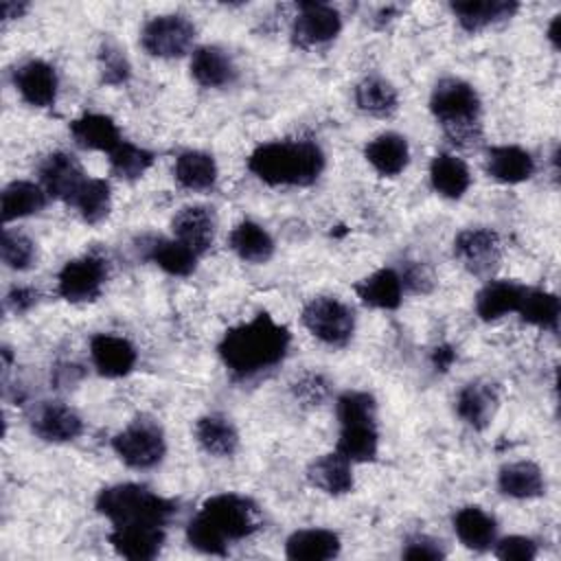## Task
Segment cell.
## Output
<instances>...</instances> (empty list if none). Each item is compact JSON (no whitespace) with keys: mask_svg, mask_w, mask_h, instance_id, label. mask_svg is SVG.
<instances>
[{"mask_svg":"<svg viewBox=\"0 0 561 561\" xmlns=\"http://www.w3.org/2000/svg\"><path fill=\"white\" fill-rule=\"evenodd\" d=\"M456 359V351L451 346H436L432 353V364L436 370H447Z\"/></svg>","mask_w":561,"mask_h":561,"instance_id":"cell-48","label":"cell"},{"mask_svg":"<svg viewBox=\"0 0 561 561\" xmlns=\"http://www.w3.org/2000/svg\"><path fill=\"white\" fill-rule=\"evenodd\" d=\"M110 156V169L121 180H138L147 173V169L153 164V153L149 149H142L134 142L123 140Z\"/></svg>","mask_w":561,"mask_h":561,"instance_id":"cell-40","label":"cell"},{"mask_svg":"<svg viewBox=\"0 0 561 561\" xmlns=\"http://www.w3.org/2000/svg\"><path fill=\"white\" fill-rule=\"evenodd\" d=\"M486 173L502 184H519L533 178L535 160L517 145H495L486 151Z\"/></svg>","mask_w":561,"mask_h":561,"instance_id":"cell-23","label":"cell"},{"mask_svg":"<svg viewBox=\"0 0 561 561\" xmlns=\"http://www.w3.org/2000/svg\"><path fill=\"white\" fill-rule=\"evenodd\" d=\"M0 254L2 263L9 270H28L35 261V243L20 230L4 228L2 230V241H0Z\"/></svg>","mask_w":561,"mask_h":561,"instance_id":"cell-41","label":"cell"},{"mask_svg":"<svg viewBox=\"0 0 561 561\" xmlns=\"http://www.w3.org/2000/svg\"><path fill=\"white\" fill-rule=\"evenodd\" d=\"M68 206H72L85 224H101L112 208L110 182L101 178H85V182L79 186Z\"/></svg>","mask_w":561,"mask_h":561,"instance_id":"cell-38","label":"cell"},{"mask_svg":"<svg viewBox=\"0 0 561 561\" xmlns=\"http://www.w3.org/2000/svg\"><path fill=\"white\" fill-rule=\"evenodd\" d=\"M195 24L180 13H164L151 18L140 31V44L151 57L173 59L191 50L195 42Z\"/></svg>","mask_w":561,"mask_h":561,"instance_id":"cell-8","label":"cell"},{"mask_svg":"<svg viewBox=\"0 0 561 561\" xmlns=\"http://www.w3.org/2000/svg\"><path fill=\"white\" fill-rule=\"evenodd\" d=\"M145 256L171 276H188L197 267L199 254L178 239H151Z\"/></svg>","mask_w":561,"mask_h":561,"instance_id":"cell-35","label":"cell"},{"mask_svg":"<svg viewBox=\"0 0 561 561\" xmlns=\"http://www.w3.org/2000/svg\"><path fill=\"white\" fill-rule=\"evenodd\" d=\"M13 85L33 107H53L57 101V70L44 59H28L13 70Z\"/></svg>","mask_w":561,"mask_h":561,"instance_id":"cell-14","label":"cell"},{"mask_svg":"<svg viewBox=\"0 0 561 561\" xmlns=\"http://www.w3.org/2000/svg\"><path fill=\"white\" fill-rule=\"evenodd\" d=\"M305 329L327 346H346L355 333L353 309L335 296L311 298L300 313Z\"/></svg>","mask_w":561,"mask_h":561,"instance_id":"cell-6","label":"cell"},{"mask_svg":"<svg viewBox=\"0 0 561 561\" xmlns=\"http://www.w3.org/2000/svg\"><path fill=\"white\" fill-rule=\"evenodd\" d=\"M495 557L502 561H533L537 557V543L524 535H511L493 543Z\"/></svg>","mask_w":561,"mask_h":561,"instance_id":"cell-43","label":"cell"},{"mask_svg":"<svg viewBox=\"0 0 561 561\" xmlns=\"http://www.w3.org/2000/svg\"><path fill=\"white\" fill-rule=\"evenodd\" d=\"M114 454L131 469H151L162 462L167 443L162 427L145 416L134 419L112 438Z\"/></svg>","mask_w":561,"mask_h":561,"instance_id":"cell-7","label":"cell"},{"mask_svg":"<svg viewBox=\"0 0 561 561\" xmlns=\"http://www.w3.org/2000/svg\"><path fill=\"white\" fill-rule=\"evenodd\" d=\"M337 554L340 537L327 528H302L285 541V557L291 561H329Z\"/></svg>","mask_w":561,"mask_h":561,"instance_id":"cell-25","label":"cell"},{"mask_svg":"<svg viewBox=\"0 0 561 561\" xmlns=\"http://www.w3.org/2000/svg\"><path fill=\"white\" fill-rule=\"evenodd\" d=\"M289 329L261 311L252 320L228 329L217 351L224 366L234 377L245 379L280 364L289 351Z\"/></svg>","mask_w":561,"mask_h":561,"instance_id":"cell-1","label":"cell"},{"mask_svg":"<svg viewBox=\"0 0 561 561\" xmlns=\"http://www.w3.org/2000/svg\"><path fill=\"white\" fill-rule=\"evenodd\" d=\"M70 136L81 149L112 153L121 142V129L107 114H83L70 123Z\"/></svg>","mask_w":561,"mask_h":561,"instance_id":"cell-21","label":"cell"},{"mask_svg":"<svg viewBox=\"0 0 561 561\" xmlns=\"http://www.w3.org/2000/svg\"><path fill=\"white\" fill-rule=\"evenodd\" d=\"M454 533L469 550H489L495 543L497 524L480 506H462L454 515Z\"/></svg>","mask_w":561,"mask_h":561,"instance_id":"cell-30","label":"cell"},{"mask_svg":"<svg viewBox=\"0 0 561 561\" xmlns=\"http://www.w3.org/2000/svg\"><path fill=\"white\" fill-rule=\"evenodd\" d=\"M497 489L515 500H533L546 493V480L539 465L530 460L508 462L497 473Z\"/></svg>","mask_w":561,"mask_h":561,"instance_id":"cell-29","label":"cell"},{"mask_svg":"<svg viewBox=\"0 0 561 561\" xmlns=\"http://www.w3.org/2000/svg\"><path fill=\"white\" fill-rule=\"evenodd\" d=\"M355 105L370 116L386 118L397 112L399 94L388 79L379 75H370L355 85Z\"/></svg>","mask_w":561,"mask_h":561,"instance_id":"cell-36","label":"cell"},{"mask_svg":"<svg viewBox=\"0 0 561 561\" xmlns=\"http://www.w3.org/2000/svg\"><path fill=\"white\" fill-rule=\"evenodd\" d=\"M195 440L206 454L228 458L239 447V432L230 419L221 414H206L195 423Z\"/></svg>","mask_w":561,"mask_h":561,"instance_id":"cell-31","label":"cell"},{"mask_svg":"<svg viewBox=\"0 0 561 561\" xmlns=\"http://www.w3.org/2000/svg\"><path fill=\"white\" fill-rule=\"evenodd\" d=\"M85 171L79 164V160L66 151H55L46 156V160L39 167V180L46 195L61 199L70 204L79 186L85 182Z\"/></svg>","mask_w":561,"mask_h":561,"instance_id":"cell-15","label":"cell"},{"mask_svg":"<svg viewBox=\"0 0 561 561\" xmlns=\"http://www.w3.org/2000/svg\"><path fill=\"white\" fill-rule=\"evenodd\" d=\"M28 9L26 2H13V0H4L0 4V11H2V20L9 22V20H15V18H22V13Z\"/></svg>","mask_w":561,"mask_h":561,"instance_id":"cell-49","label":"cell"},{"mask_svg":"<svg viewBox=\"0 0 561 561\" xmlns=\"http://www.w3.org/2000/svg\"><path fill=\"white\" fill-rule=\"evenodd\" d=\"M90 357L99 375L116 379L134 370L138 353L127 337L112 333H96L90 340Z\"/></svg>","mask_w":561,"mask_h":561,"instance_id":"cell-17","label":"cell"},{"mask_svg":"<svg viewBox=\"0 0 561 561\" xmlns=\"http://www.w3.org/2000/svg\"><path fill=\"white\" fill-rule=\"evenodd\" d=\"M107 278V263L96 254L68 261L57 276V291L68 302H90L101 296Z\"/></svg>","mask_w":561,"mask_h":561,"instance_id":"cell-9","label":"cell"},{"mask_svg":"<svg viewBox=\"0 0 561 561\" xmlns=\"http://www.w3.org/2000/svg\"><path fill=\"white\" fill-rule=\"evenodd\" d=\"M173 175L182 188L208 191L217 182V162L206 151H184L173 164Z\"/></svg>","mask_w":561,"mask_h":561,"instance_id":"cell-34","label":"cell"},{"mask_svg":"<svg viewBox=\"0 0 561 561\" xmlns=\"http://www.w3.org/2000/svg\"><path fill=\"white\" fill-rule=\"evenodd\" d=\"M342 31V18L327 2H300L291 24V42L298 48H316L335 39Z\"/></svg>","mask_w":561,"mask_h":561,"instance_id":"cell-11","label":"cell"},{"mask_svg":"<svg viewBox=\"0 0 561 561\" xmlns=\"http://www.w3.org/2000/svg\"><path fill=\"white\" fill-rule=\"evenodd\" d=\"M449 9L467 33H478L491 24L511 20L517 13L519 4L513 0H467L451 2Z\"/></svg>","mask_w":561,"mask_h":561,"instance_id":"cell-24","label":"cell"},{"mask_svg":"<svg viewBox=\"0 0 561 561\" xmlns=\"http://www.w3.org/2000/svg\"><path fill=\"white\" fill-rule=\"evenodd\" d=\"M46 206V191L28 180H15L2 188V221L22 219Z\"/></svg>","mask_w":561,"mask_h":561,"instance_id":"cell-37","label":"cell"},{"mask_svg":"<svg viewBox=\"0 0 561 561\" xmlns=\"http://www.w3.org/2000/svg\"><path fill=\"white\" fill-rule=\"evenodd\" d=\"M401 283H403V287H410L412 291H421V294H425V291H430L432 289V274H430V270L423 265V263H412V265H408L405 267V272H403V276H401Z\"/></svg>","mask_w":561,"mask_h":561,"instance_id":"cell-46","label":"cell"},{"mask_svg":"<svg viewBox=\"0 0 561 561\" xmlns=\"http://www.w3.org/2000/svg\"><path fill=\"white\" fill-rule=\"evenodd\" d=\"M430 182L440 197L460 199L471 186V173L460 158L438 153L430 162Z\"/></svg>","mask_w":561,"mask_h":561,"instance_id":"cell-32","label":"cell"},{"mask_svg":"<svg viewBox=\"0 0 561 561\" xmlns=\"http://www.w3.org/2000/svg\"><path fill=\"white\" fill-rule=\"evenodd\" d=\"M324 164V151L313 140H272L248 158V169L270 186H309Z\"/></svg>","mask_w":561,"mask_h":561,"instance_id":"cell-3","label":"cell"},{"mask_svg":"<svg viewBox=\"0 0 561 561\" xmlns=\"http://www.w3.org/2000/svg\"><path fill=\"white\" fill-rule=\"evenodd\" d=\"M110 543L116 554L131 561L156 559L164 546L162 524H114L110 533Z\"/></svg>","mask_w":561,"mask_h":561,"instance_id":"cell-12","label":"cell"},{"mask_svg":"<svg viewBox=\"0 0 561 561\" xmlns=\"http://www.w3.org/2000/svg\"><path fill=\"white\" fill-rule=\"evenodd\" d=\"M517 313L524 322L539 327L543 331H557L559 329V316H561V302L557 294L546 289H528L519 302Z\"/></svg>","mask_w":561,"mask_h":561,"instance_id":"cell-39","label":"cell"},{"mask_svg":"<svg viewBox=\"0 0 561 561\" xmlns=\"http://www.w3.org/2000/svg\"><path fill=\"white\" fill-rule=\"evenodd\" d=\"M173 239L182 241L191 250H195L199 256L213 245L215 230H217V217L210 206L204 204H191L180 208L171 219Z\"/></svg>","mask_w":561,"mask_h":561,"instance_id":"cell-16","label":"cell"},{"mask_svg":"<svg viewBox=\"0 0 561 561\" xmlns=\"http://www.w3.org/2000/svg\"><path fill=\"white\" fill-rule=\"evenodd\" d=\"M403 559L410 561H438L445 559V550L440 541L427 537V535H414L405 541V548L401 550Z\"/></svg>","mask_w":561,"mask_h":561,"instance_id":"cell-45","label":"cell"},{"mask_svg":"<svg viewBox=\"0 0 561 561\" xmlns=\"http://www.w3.org/2000/svg\"><path fill=\"white\" fill-rule=\"evenodd\" d=\"M430 112L454 145L471 147L482 138V103L471 83L440 79L430 94Z\"/></svg>","mask_w":561,"mask_h":561,"instance_id":"cell-4","label":"cell"},{"mask_svg":"<svg viewBox=\"0 0 561 561\" xmlns=\"http://www.w3.org/2000/svg\"><path fill=\"white\" fill-rule=\"evenodd\" d=\"M228 245L241 261L254 265L267 263L274 254V239L270 237V232L263 226L248 219L230 230Z\"/></svg>","mask_w":561,"mask_h":561,"instance_id":"cell-33","label":"cell"},{"mask_svg":"<svg viewBox=\"0 0 561 561\" xmlns=\"http://www.w3.org/2000/svg\"><path fill=\"white\" fill-rule=\"evenodd\" d=\"M559 22H561V15H554L552 18V22H550V26H548V39L552 42V46L554 48H559Z\"/></svg>","mask_w":561,"mask_h":561,"instance_id":"cell-50","label":"cell"},{"mask_svg":"<svg viewBox=\"0 0 561 561\" xmlns=\"http://www.w3.org/2000/svg\"><path fill=\"white\" fill-rule=\"evenodd\" d=\"M454 256L473 276H491L502 261L500 234L491 228H465L454 239Z\"/></svg>","mask_w":561,"mask_h":561,"instance_id":"cell-10","label":"cell"},{"mask_svg":"<svg viewBox=\"0 0 561 561\" xmlns=\"http://www.w3.org/2000/svg\"><path fill=\"white\" fill-rule=\"evenodd\" d=\"M39 300V294L33 287H13L7 294V307L15 313H26L31 311Z\"/></svg>","mask_w":561,"mask_h":561,"instance_id":"cell-47","label":"cell"},{"mask_svg":"<svg viewBox=\"0 0 561 561\" xmlns=\"http://www.w3.org/2000/svg\"><path fill=\"white\" fill-rule=\"evenodd\" d=\"M329 394V381L318 373H307L294 383V397L307 405H320Z\"/></svg>","mask_w":561,"mask_h":561,"instance_id":"cell-44","label":"cell"},{"mask_svg":"<svg viewBox=\"0 0 561 561\" xmlns=\"http://www.w3.org/2000/svg\"><path fill=\"white\" fill-rule=\"evenodd\" d=\"M99 72L105 85H123L129 79L131 75L129 59L125 50L118 48L114 42H105L99 48Z\"/></svg>","mask_w":561,"mask_h":561,"instance_id":"cell-42","label":"cell"},{"mask_svg":"<svg viewBox=\"0 0 561 561\" xmlns=\"http://www.w3.org/2000/svg\"><path fill=\"white\" fill-rule=\"evenodd\" d=\"M261 526L259 506L239 493L208 497L186 524L188 543L204 554H228V543L256 533Z\"/></svg>","mask_w":561,"mask_h":561,"instance_id":"cell-2","label":"cell"},{"mask_svg":"<svg viewBox=\"0 0 561 561\" xmlns=\"http://www.w3.org/2000/svg\"><path fill=\"white\" fill-rule=\"evenodd\" d=\"M500 405L497 388L489 381H469L456 397V414L473 430H484Z\"/></svg>","mask_w":561,"mask_h":561,"instance_id":"cell-19","label":"cell"},{"mask_svg":"<svg viewBox=\"0 0 561 561\" xmlns=\"http://www.w3.org/2000/svg\"><path fill=\"white\" fill-rule=\"evenodd\" d=\"M191 75L202 88H226L237 79V66L219 46H199L191 57Z\"/></svg>","mask_w":561,"mask_h":561,"instance_id":"cell-26","label":"cell"},{"mask_svg":"<svg viewBox=\"0 0 561 561\" xmlns=\"http://www.w3.org/2000/svg\"><path fill=\"white\" fill-rule=\"evenodd\" d=\"M351 465L353 462L337 451L318 456L307 467V482L327 495H346L355 484Z\"/></svg>","mask_w":561,"mask_h":561,"instance_id":"cell-20","label":"cell"},{"mask_svg":"<svg viewBox=\"0 0 561 561\" xmlns=\"http://www.w3.org/2000/svg\"><path fill=\"white\" fill-rule=\"evenodd\" d=\"M355 294L368 307L392 311L403 300L401 274L392 267H381L355 285Z\"/></svg>","mask_w":561,"mask_h":561,"instance_id":"cell-28","label":"cell"},{"mask_svg":"<svg viewBox=\"0 0 561 561\" xmlns=\"http://www.w3.org/2000/svg\"><path fill=\"white\" fill-rule=\"evenodd\" d=\"M379 449V432L377 416H357L340 421V438L337 454L348 458L351 462H368L375 460Z\"/></svg>","mask_w":561,"mask_h":561,"instance_id":"cell-18","label":"cell"},{"mask_svg":"<svg viewBox=\"0 0 561 561\" xmlns=\"http://www.w3.org/2000/svg\"><path fill=\"white\" fill-rule=\"evenodd\" d=\"M364 158L383 178L399 175L410 160V147L405 136L397 131H383L366 142Z\"/></svg>","mask_w":561,"mask_h":561,"instance_id":"cell-22","label":"cell"},{"mask_svg":"<svg viewBox=\"0 0 561 561\" xmlns=\"http://www.w3.org/2000/svg\"><path fill=\"white\" fill-rule=\"evenodd\" d=\"M96 511L114 524H162L173 517L175 502L134 482L112 484L99 491Z\"/></svg>","mask_w":561,"mask_h":561,"instance_id":"cell-5","label":"cell"},{"mask_svg":"<svg viewBox=\"0 0 561 561\" xmlns=\"http://www.w3.org/2000/svg\"><path fill=\"white\" fill-rule=\"evenodd\" d=\"M526 287L515 280H489L476 296V313L484 322L500 320L519 309Z\"/></svg>","mask_w":561,"mask_h":561,"instance_id":"cell-27","label":"cell"},{"mask_svg":"<svg viewBox=\"0 0 561 561\" xmlns=\"http://www.w3.org/2000/svg\"><path fill=\"white\" fill-rule=\"evenodd\" d=\"M31 430L46 443H68L81 436L83 419L61 401H44L31 414Z\"/></svg>","mask_w":561,"mask_h":561,"instance_id":"cell-13","label":"cell"}]
</instances>
